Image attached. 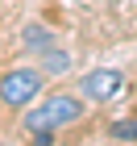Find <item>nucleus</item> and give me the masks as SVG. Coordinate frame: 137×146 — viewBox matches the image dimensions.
Here are the masks:
<instances>
[{"label":"nucleus","mask_w":137,"mask_h":146,"mask_svg":"<svg viewBox=\"0 0 137 146\" xmlns=\"http://www.w3.org/2000/svg\"><path fill=\"white\" fill-rule=\"evenodd\" d=\"M87 100L79 92H50L42 104H29L21 117V129L33 134V129H71L75 121H83Z\"/></svg>","instance_id":"1"},{"label":"nucleus","mask_w":137,"mask_h":146,"mask_svg":"<svg viewBox=\"0 0 137 146\" xmlns=\"http://www.w3.org/2000/svg\"><path fill=\"white\" fill-rule=\"evenodd\" d=\"M42 88H46V71L42 67H12V71L0 75V104L25 113L42 96Z\"/></svg>","instance_id":"2"},{"label":"nucleus","mask_w":137,"mask_h":146,"mask_svg":"<svg viewBox=\"0 0 137 146\" xmlns=\"http://www.w3.org/2000/svg\"><path fill=\"white\" fill-rule=\"evenodd\" d=\"M125 88V71L121 67H96V71H87V75L79 79V96L87 104H108V100H116V92Z\"/></svg>","instance_id":"3"},{"label":"nucleus","mask_w":137,"mask_h":146,"mask_svg":"<svg viewBox=\"0 0 137 146\" xmlns=\"http://www.w3.org/2000/svg\"><path fill=\"white\" fill-rule=\"evenodd\" d=\"M21 46L29 50V54H42V50L58 46V34L50 29V25H42V21H29V25H21Z\"/></svg>","instance_id":"4"},{"label":"nucleus","mask_w":137,"mask_h":146,"mask_svg":"<svg viewBox=\"0 0 137 146\" xmlns=\"http://www.w3.org/2000/svg\"><path fill=\"white\" fill-rule=\"evenodd\" d=\"M37 67H42L46 75H67V71H71V50L50 46V50H42V54H37Z\"/></svg>","instance_id":"5"},{"label":"nucleus","mask_w":137,"mask_h":146,"mask_svg":"<svg viewBox=\"0 0 137 146\" xmlns=\"http://www.w3.org/2000/svg\"><path fill=\"white\" fill-rule=\"evenodd\" d=\"M108 138H112V142H133V146H137V117L112 121V125H108Z\"/></svg>","instance_id":"6"},{"label":"nucleus","mask_w":137,"mask_h":146,"mask_svg":"<svg viewBox=\"0 0 137 146\" xmlns=\"http://www.w3.org/2000/svg\"><path fill=\"white\" fill-rule=\"evenodd\" d=\"M25 138H29V146H54L58 129H33V134H25Z\"/></svg>","instance_id":"7"},{"label":"nucleus","mask_w":137,"mask_h":146,"mask_svg":"<svg viewBox=\"0 0 137 146\" xmlns=\"http://www.w3.org/2000/svg\"><path fill=\"white\" fill-rule=\"evenodd\" d=\"M87 4H100V0H87Z\"/></svg>","instance_id":"8"}]
</instances>
